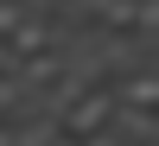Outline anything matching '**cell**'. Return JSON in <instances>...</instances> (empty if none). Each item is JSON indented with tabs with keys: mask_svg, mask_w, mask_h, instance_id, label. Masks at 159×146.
I'll return each instance as SVG.
<instances>
[{
	"mask_svg": "<svg viewBox=\"0 0 159 146\" xmlns=\"http://www.w3.org/2000/svg\"><path fill=\"white\" fill-rule=\"evenodd\" d=\"M108 127L134 146H159V108H134V102H115L108 108Z\"/></svg>",
	"mask_w": 159,
	"mask_h": 146,
	"instance_id": "1",
	"label": "cell"
}]
</instances>
